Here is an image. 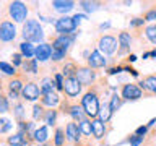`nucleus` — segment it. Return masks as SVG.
<instances>
[{
  "mask_svg": "<svg viewBox=\"0 0 156 146\" xmlns=\"http://www.w3.org/2000/svg\"><path fill=\"white\" fill-rule=\"evenodd\" d=\"M111 117H112V110H111L109 104H102L101 109H99V115H98V119H99L101 122H104V123H107V122L111 120Z\"/></svg>",
  "mask_w": 156,
  "mask_h": 146,
  "instance_id": "24",
  "label": "nucleus"
},
{
  "mask_svg": "<svg viewBox=\"0 0 156 146\" xmlns=\"http://www.w3.org/2000/svg\"><path fill=\"white\" fill-rule=\"evenodd\" d=\"M150 127L148 125H145V127H138V128L135 130V135H138V136H145V133L148 131Z\"/></svg>",
  "mask_w": 156,
  "mask_h": 146,
  "instance_id": "43",
  "label": "nucleus"
},
{
  "mask_svg": "<svg viewBox=\"0 0 156 146\" xmlns=\"http://www.w3.org/2000/svg\"><path fill=\"white\" fill-rule=\"evenodd\" d=\"M153 146H156V144H153Z\"/></svg>",
  "mask_w": 156,
  "mask_h": 146,
  "instance_id": "51",
  "label": "nucleus"
},
{
  "mask_svg": "<svg viewBox=\"0 0 156 146\" xmlns=\"http://www.w3.org/2000/svg\"><path fill=\"white\" fill-rule=\"evenodd\" d=\"M23 67L26 68V71H28V68H29V70H31V73H36V71H37V60H36V58H33L31 62L24 63Z\"/></svg>",
  "mask_w": 156,
  "mask_h": 146,
  "instance_id": "36",
  "label": "nucleus"
},
{
  "mask_svg": "<svg viewBox=\"0 0 156 146\" xmlns=\"http://www.w3.org/2000/svg\"><path fill=\"white\" fill-rule=\"evenodd\" d=\"M15 36H16V29H15L13 23H10V21L0 23V41L10 42L15 39Z\"/></svg>",
  "mask_w": 156,
  "mask_h": 146,
  "instance_id": "9",
  "label": "nucleus"
},
{
  "mask_svg": "<svg viewBox=\"0 0 156 146\" xmlns=\"http://www.w3.org/2000/svg\"><path fill=\"white\" fill-rule=\"evenodd\" d=\"M55 117H57V112L55 110H47V114H46V123L47 125H54V123H55Z\"/></svg>",
  "mask_w": 156,
  "mask_h": 146,
  "instance_id": "34",
  "label": "nucleus"
},
{
  "mask_svg": "<svg viewBox=\"0 0 156 146\" xmlns=\"http://www.w3.org/2000/svg\"><path fill=\"white\" fill-rule=\"evenodd\" d=\"M96 3H91V2H81V7L86 10V12H93V10H96V7H94Z\"/></svg>",
  "mask_w": 156,
  "mask_h": 146,
  "instance_id": "42",
  "label": "nucleus"
},
{
  "mask_svg": "<svg viewBox=\"0 0 156 146\" xmlns=\"http://www.w3.org/2000/svg\"><path fill=\"white\" fill-rule=\"evenodd\" d=\"M143 138H145V136H138V135H132L130 136V138H129V141H130V144L132 146H138L140 143H143Z\"/></svg>",
  "mask_w": 156,
  "mask_h": 146,
  "instance_id": "37",
  "label": "nucleus"
},
{
  "mask_svg": "<svg viewBox=\"0 0 156 146\" xmlns=\"http://www.w3.org/2000/svg\"><path fill=\"white\" fill-rule=\"evenodd\" d=\"M81 107H83V112L86 114V117L98 119L101 104H99V96H98V91L94 89V88H91L90 91H86L85 94H83V97H81Z\"/></svg>",
  "mask_w": 156,
  "mask_h": 146,
  "instance_id": "1",
  "label": "nucleus"
},
{
  "mask_svg": "<svg viewBox=\"0 0 156 146\" xmlns=\"http://www.w3.org/2000/svg\"><path fill=\"white\" fill-rule=\"evenodd\" d=\"M104 65H106L104 55H102L99 50H93L90 54V57H88V67L93 68V70H96V68H102Z\"/></svg>",
  "mask_w": 156,
  "mask_h": 146,
  "instance_id": "13",
  "label": "nucleus"
},
{
  "mask_svg": "<svg viewBox=\"0 0 156 146\" xmlns=\"http://www.w3.org/2000/svg\"><path fill=\"white\" fill-rule=\"evenodd\" d=\"M65 136L68 141H72V143H80L81 141V131H80V127H78L75 122H70V123L67 125L65 128Z\"/></svg>",
  "mask_w": 156,
  "mask_h": 146,
  "instance_id": "12",
  "label": "nucleus"
},
{
  "mask_svg": "<svg viewBox=\"0 0 156 146\" xmlns=\"http://www.w3.org/2000/svg\"><path fill=\"white\" fill-rule=\"evenodd\" d=\"M63 91H65V94L68 97H75L81 92V85L78 83V80L75 76L65 78V81H63Z\"/></svg>",
  "mask_w": 156,
  "mask_h": 146,
  "instance_id": "10",
  "label": "nucleus"
},
{
  "mask_svg": "<svg viewBox=\"0 0 156 146\" xmlns=\"http://www.w3.org/2000/svg\"><path fill=\"white\" fill-rule=\"evenodd\" d=\"M23 83H21V80L20 78H13V80H10L8 81V94H10V97H16L18 94H20V91H23Z\"/></svg>",
  "mask_w": 156,
  "mask_h": 146,
  "instance_id": "18",
  "label": "nucleus"
},
{
  "mask_svg": "<svg viewBox=\"0 0 156 146\" xmlns=\"http://www.w3.org/2000/svg\"><path fill=\"white\" fill-rule=\"evenodd\" d=\"M20 50H21V54L26 58L33 57L34 54H36V49H34V46L31 42H21V44H20Z\"/></svg>",
  "mask_w": 156,
  "mask_h": 146,
  "instance_id": "27",
  "label": "nucleus"
},
{
  "mask_svg": "<svg viewBox=\"0 0 156 146\" xmlns=\"http://www.w3.org/2000/svg\"><path fill=\"white\" fill-rule=\"evenodd\" d=\"M13 62L16 63V65H20V63H21V55H20V54H15V55H13Z\"/></svg>",
  "mask_w": 156,
  "mask_h": 146,
  "instance_id": "45",
  "label": "nucleus"
},
{
  "mask_svg": "<svg viewBox=\"0 0 156 146\" xmlns=\"http://www.w3.org/2000/svg\"><path fill=\"white\" fill-rule=\"evenodd\" d=\"M129 60H130V62H135V60H136V57H135V55H130V57H129Z\"/></svg>",
  "mask_w": 156,
  "mask_h": 146,
  "instance_id": "49",
  "label": "nucleus"
},
{
  "mask_svg": "<svg viewBox=\"0 0 156 146\" xmlns=\"http://www.w3.org/2000/svg\"><path fill=\"white\" fill-rule=\"evenodd\" d=\"M0 112H8V101L3 94H0Z\"/></svg>",
  "mask_w": 156,
  "mask_h": 146,
  "instance_id": "40",
  "label": "nucleus"
},
{
  "mask_svg": "<svg viewBox=\"0 0 156 146\" xmlns=\"http://www.w3.org/2000/svg\"><path fill=\"white\" fill-rule=\"evenodd\" d=\"M143 91L140 89L138 85H133V83H127V85L122 86V97L127 101H135V99H140Z\"/></svg>",
  "mask_w": 156,
  "mask_h": 146,
  "instance_id": "7",
  "label": "nucleus"
},
{
  "mask_svg": "<svg viewBox=\"0 0 156 146\" xmlns=\"http://www.w3.org/2000/svg\"><path fill=\"white\" fill-rule=\"evenodd\" d=\"M65 112L67 114H70L75 120L78 122H81V120H85V112H83V107L81 106H78V104H72V106H65Z\"/></svg>",
  "mask_w": 156,
  "mask_h": 146,
  "instance_id": "17",
  "label": "nucleus"
},
{
  "mask_svg": "<svg viewBox=\"0 0 156 146\" xmlns=\"http://www.w3.org/2000/svg\"><path fill=\"white\" fill-rule=\"evenodd\" d=\"M78 127H80V131L83 136H86V138H91V133H93V125H91V120H81L80 123H78Z\"/></svg>",
  "mask_w": 156,
  "mask_h": 146,
  "instance_id": "25",
  "label": "nucleus"
},
{
  "mask_svg": "<svg viewBox=\"0 0 156 146\" xmlns=\"http://www.w3.org/2000/svg\"><path fill=\"white\" fill-rule=\"evenodd\" d=\"M120 70H122V68H120V67H117V68H111V70L107 71V73H109V75H114V73H119Z\"/></svg>",
  "mask_w": 156,
  "mask_h": 146,
  "instance_id": "47",
  "label": "nucleus"
},
{
  "mask_svg": "<svg viewBox=\"0 0 156 146\" xmlns=\"http://www.w3.org/2000/svg\"><path fill=\"white\" fill-rule=\"evenodd\" d=\"M91 125H93V136H94L96 140H102V138H104L106 133H107L104 122H101L99 119H93Z\"/></svg>",
  "mask_w": 156,
  "mask_h": 146,
  "instance_id": "16",
  "label": "nucleus"
},
{
  "mask_svg": "<svg viewBox=\"0 0 156 146\" xmlns=\"http://www.w3.org/2000/svg\"><path fill=\"white\" fill-rule=\"evenodd\" d=\"M23 37L26 42H39L42 41V28L36 19H29L23 26Z\"/></svg>",
  "mask_w": 156,
  "mask_h": 146,
  "instance_id": "2",
  "label": "nucleus"
},
{
  "mask_svg": "<svg viewBox=\"0 0 156 146\" xmlns=\"http://www.w3.org/2000/svg\"><path fill=\"white\" fill-rule=\"evenodd\" d=\"M106 146H109V144H106Z\"/></svg>",
  "mask_w": 156,
  "mask_h": 146,
  "instance_id": "50",
  "label": "nucleus"
},
{
  "mask_svg": "<svg viewBox=\"0 0 156 146\" xmlns=\"http://www.w3.org/2000/svg\"><path fill=\"white\" fill-rule=\"evenodd\" d=\"M55 29H57V33H60V34H72L76 29V23H75V19L70 18V16H62L60 19L55 21Z\"/></svg>",
  "mask_w": 156,
  "mask_h": 146,
  "instance_id": "6",
  "label": "nucleus"
},
{
  "mask_svg": "<svg viewBox=\"0 0 156 146\" xmlns=\"http://www.w3.org/2000/svg\"><path fill=\"white\" fill-rule=\"evenodd\" d=\"M130 44H132V36H130V33L122 31V33L119 34V46H120V52L129 50Z\"/></svg>",
  "mask_w": 156,
  "mask_h": 146,
  "instance_id": "21",
  "label": "nucleus"
},
{
  "mask_svg": "<svg viewBox=\"0 0 156 146\" xmlns=\"http://www.w3.org/2000/svg\"><path fill=\"white\" fill-rule=\"evenodd\" d=\"M75 78L81 86H91L96 80V71L90 67H78Z\"/></svg>",
  "mask_w": 156,
  "mask_h": 146,
  "instance_id": "3",
  "label": "nucleus"
},
{
  "mask_svg": "<svg viewBox=\"0 0 156 146\" xmlns=\"http://www.w3.org/2000/svg\"><path fill=\"white\" fill-rule=\"evenodd\" d=\"M21 110H23L21 106H16V115H18V117H21Z\"/></svg>",
  "mask_w": 156,
  "mask_h": 146,
  "instance_id": "48",
  "label": "nucleus"
},
{
  "mask_svg": "<svg viewBox=\"0 0 156 146\" xmlns=\"http://www.w3.org/2000/svg\"><path fill=\"white\" fill-rule=\"evenodd\" d=\"M98 47H99V52L104 54V55H112L117 50V39L114 36H102L98 42Z\"/></svg>",
  "mask_w": 156,
  "mask_h": 146,
  "instance_id": "5",
  "label": "nucleus"
},
{
  "mask_svg": "<svg viewBox=\"0 0 156 146\" xmlns=\"http://www.w3.org/2000/svg\"><path fill=\"white\" fill-rule=\"evenodd\" d=\"M141 24H145L143 18H135L133 21H130V26H141Z\"/></svg>",
  "mask_w": 156,
  "mask_h": 146,
  "instance_id": "44",
  "label": "nucleus"
},
{
  "mask_svg": "<svg viewBox=\"0 0 156 146\" xmlns=\"http://www.w3.org/2000/svg\"><path fill=\"white\" fill-rule=\"evenodd\" d=\"M148 57H156V50H151V52L143 54V58H148Z\"/></svg>",
  "mask_w": 156,
  "mask_h": 146,
  "instance_id": "46",
  "label": "nucleus"
},
{
  "mask_svg": "<svg viewBox=\"0 0 156 146\" xmlns=\"http://www.w3.org/2000/svg\"><path fill=\"white\" fill-rule=\"evenodd\" d=\"M145 33H146V37H148L153 44H156V24H150V26H146Z\"/></svg>",
  "mask_w": 156,
  "mask_h": 146,
  "instance_id": "31",
  "label": "nucleus"
},
{
  "mask_svg": "<svg viewBox=\"0 0 156 146\" xmlns=\"http://www.w3.org/2000/svg\"><path fill=\"white\" fill-rule=\"evenodd\" d=\"M143 19H145V21H153V19H156V8H153V10H148V12L145 13Z\"/></svg>",
  "mask_w": 156,
  "mask_h": 146,
  "instance_id": "41",
  "label": "nucleus"
},
{
  "mask_svg": "<svg viewBox=\"0 0 156 146\" xmlns=\"http://www.w3.org/2000/svg\"><path fill=\"white\" fill-rule=\"evenodd\" d=\"M42 115H44V114H42V107L36 104V106L33 107V119H34V120H37V119H41Z\"/></svg>",
  "mask_w": 156,
  "mask_h": 146,
  "instance_id": "39",
  "label": "nucleus"
},
{
  "mask_svg": "<svg viewBox=\"0 0 156 146\" xmlns=\"http://www.w3.org/2000/svg\"><path fill=\"white\" fill-rule=\"evenodd\" d=\"M76 70H78V67L75 65V63H73V62H67L65 65H63V68H62V75L65 78H73L76 75Z\"/></svg>",
  "mask_w": 156,
  "mask_h": 146,
  "instance_id": "26",
  "label": "nucleus"
},
{
  "mask_svg": "<svg viewBox=\"0 0 156 146\" xmlns=\"http://www.w3.org/2000/svg\"><path fill=\"white\" fill-rule=\"evenodd\" d=\"M73 41H75V36H73V34H60L58 37L54 39L52 49L54 50H67V49L73 44Z\"/></svg>",
  "mask_w": 156,
  "mask_h": 146,
  "instance_id": "8",
  "label": "nucleus"
},
{
  "mask_svg": "<svg viewBox=\"0 0 156 146\" xmlns=\"http://www.w3.org/2000/svg\"><path fill=\"white\" fill-rule=\"evenodd\" d=\"M0 70L3 73H7V75H15V67H12L7 62H0Z\"/></svg>",
  "mask_w": 156,
  "mask_h": 146,
  "instance_id": "33",
  "label": "nucleus"
},
{
  "mask_svg": "<svg viewBox=\"0 0 156 146\" xmlns=\"http://www.w3.org/2000/svg\"><path fill=\"white\" fill-rule=\"evenodd\" d=\"M41 102L44 106H49V107H55L58 102H60V97L55 91H51V92H46V94H42L41 97Z\"/></svg>",
  "mask_w": 156,
  "mask_h": 146,
  "instance_id": "19",
  "label": "nucleus"
},
{
  "mask_svg": "<svg viewBox=\"0 0 156 146\" xmlns=\"http://www.w3.org/2000/svg\"><path fill=\"white\" fill-rule=\"evenodd\" d=\"M34 136V141H37V143H46L47 138H49V133H47V127L46 125H42V127H39V128L33 133Z\"/></svg>",
  "mask_w": 156,
  "mask_h": 146,
  "instance_id": "22",
  "label": "nucleus"
},
{
  "mask_svg": "<svg viewBox=\"0 0 156 146\" xmlns=\"http://www.w3.org/2000/svg\"><path fill=\"white\" fill-rule=\"evenodd\" d=\"M8 12H10V16H12L16 23L24 21L26 16H28V7L23 2H12L10 3Z\"/></svg>",
  "mask_w": 156,
  "mask_h": 146,
  "instance_id": "4",
  "label": "nucleus"
},
{
  "mask_svg": "<svg viewBox=\"0 0 156 146\" xmlns=\"http://www.w3.org/2000/svg\"><path fill=\"white\" fill-rule=\"evenodd\" d=\"M54 144H55V146H63V144H65V133H63L62 128H57V130H55Z\"/></svg>",
  "mask_w": 156,
  "mask_h": 146,
  "instance_id": "29",
  "label": "nucleus"
},
{
  "mask_svg": "<svg viewBox=\"0 0 156 146\" xmlns=\"http://www.w3.org/2000/svg\"><path fill=\"white\" fill-rule=\"evenodd\" d=\"M52 7L55 10H58V12H68V10H72L75 7V3L70 2V0H67V2H63V0H54Z\"/></svg>",
  "mask_w": 156,
  "mask_h": 146,
  "instance_id": "23",
  "label": "nucleus"
},
{
  "mask_svg": "<svg viewBox=\"0 0 156 146\" xmlns=\"http://www.w3.org/2000/svg\"><path fill=\"white\" fill-rule=\"evenodd\" d=\"M63 75L62 73H57L55 76H54V85H55L57 89H63Z\"/></svg>",
  "mask_w": 156,
  "mask_h": 146,
  "instance_id": "35",
  "label": "nucleus"
},
{
  "mask_svg": "<svg viewBox=\"0 0 156 146\" xmlns=\"http://www.w3.org/2000/svg\"><path fill=\"white\" fill-rule=\"evenodd\" d=\"M41 92L42 94H46V92H51L54 91V81L51 80V78H44V80L41 81Z\"/></svg>",
  "mask_w": 156,
  "mask_h": 146,
  "instance_id": "28",
  "label": "nucleus"
},
{
  "mask_svg": "<svg viewBox=\"0 0 156 146\" xmlns=\"http://www.w3.org/2000/svg\"><path fill=\"white\" fill-rule=\"evenodd\" d=\"M10 120L8 119H0V133H5V131L10 130Z\"/></svg>",
  "mask_w": 156,
  "mask_h": 146,
  "instance_id": "38",
  "label": "nucleus"
},
{
  "mask_svg": "<svg viewBox=\"0 0 156 146\" xmlns=\"http://www.w3.org/2000/svg\"><path fill=\"white\" fill-rule=\"evenodd\" d=\"M28 135H24V133H16V135H13V136H8V144H12V146H26L29 143V140L26 138Z\"/></svg>",
  "mask_w": 156,
  "mask_h": 146,
  "instance_id": "20",
  "label": "nucleus"
},
{
  "mask_svg": "<svg viewBox=\"0 0 156 146\" xmlns=\"http://www.w3.org/2000/svg\"><path fill=\"white\" fill-rule=\"evenodd\" d=\"M140 89L148 92V94H156V75H148L140 81Z\"/></svg>",
  "mask_w": 156,
  "mask_h": 146,
  "instance_id": "14",
  "label": "nucleus"
},
{
  "mask_svg": "<svg viewBox=\"0 0 156 146\" xmlns=\"http://www.w3.org/2000/svg\"><path fill=\"white\" fill-rule=\"evenodd\" d=\"M120 104H122V97L119 96V94H114L111 97V102H109V107H111V110H112V114L119 109L120 107Z\"/></svg>",
  "mask_w": 156,
  "mask_h": 146,
  "instance_id": "30",
  "label": "nucleus"
},
{
  "mask_svg": "<svg viewBox=\"0 0 156 146\" xmlns=\"http://www.w3.org/2000/svg\"><path fill=\"white\" fill-rule=\"evenodd\" d=\"M34 55H36L37 62H46L52 57V47L49 44H39L36 47V54Z\"/></svg>",
  "mask_w": 156,
  "mask_h": 146,
  "instance_id": "15",
  "label": "nucleus"
},
{
  "mask_svg": "<svg viewBox=\"0 0 156 146\" xmlns=\"http://www.w3.org/2000/svg\"><path fill=\"white\" fill-rule=\"evenodd\" d=\"M67 57V50H54L52 49V60L54 62H60Z\"/></svg>",
  "mask_w": 156,
  "mask_h": 146,
  "instance_id": "32",
  "label": "nucleus"
},
{
  "mask_svg": "<svg viewBox=\"0 0 156 146\" xmlns=\"http://www.w3.org/2000/svg\"><path fill=\"white\" fill-rule=\"evenodd\" d=\"M21 94H23V97H24L26 101H36L37 97L42 94V92H41V88H39L36 83L29 81V83H26V85L23 86Z\"/></svg>",
  "mask_w": 156,
  "mask_h": 146,
  "instance_id": "11",
  "label": "nucleus"
}]
</instances>
